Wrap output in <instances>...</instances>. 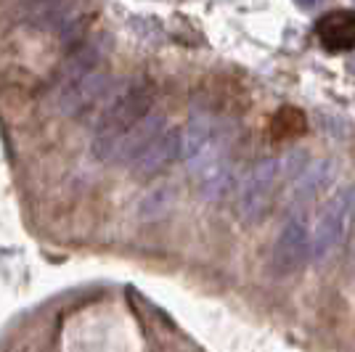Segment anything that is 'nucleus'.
I'll return each mask as SVG.
<instances>
[{
	"instance_id": "obj_5",
	"label": "nucleus",
	"mask_w": 355,
	"mask_h": 352,
	"mask_svg": "<svg viewBox=\"0 0 355 352\" xmlns=\"http://www.w3.org/2000/svg\"><path fill=\"white\" fill-rule=\"evenodd\" d=\"M109 88V74L101 69H93L90 74H85L83 80H77L72 85H67L64 90H59V114L64 117H77L85 109H90L93 103L98 101Z\"/></svg>"
},
{
	"instance_id": "obj_12",
	"label": "nucleus",
	"mask_w": 355,
	"mask_h": 352,
	"mask_svg": "<svg viewBox=\"0 0 355 352\" xmlns=\"http://www.w3.org/2000/svg\"><path fill=\"white\" fill-rule=\"evenodd\" d=\"M318 3H321V0H297V6L305 8V11H311L313 6H318Z\"/></svg>"
},
{
	"instance_id": "obj_9",
	"label": "nucleus",
	"mask_w": 355,
	"mask_h": 352,
	"mask_svg": "<svg viewBox=\"0 0 355 352\" xmlns=\"http://www.w3.org/2000/svg\"><path fill=\"white\" fill-rule=\"evenodd\" d=\"M212 138H215V119L205 109H196L186 122V127L180 130V157L186 161L196 159L212 143Z\"/></svg>"
},
{
	"instance_id": "obj_11",
	"label": "nucleus",
	"mask_w": 355,
	"mask_h": 352,
	"mask_svg": "<svg viewBox=\"0 0 355 352\" xmlns=\"http://www.w3.org/2000/svg\"><path fill=\"white\" fill-rule=\"evenodd\" d=\"M331 180V161H313L311 167H305L300 175H297L295 191H292V204H305L311 202L318 191H324L326 183Z\"/></svg>"
},
{
	"instance_id": "obj_13",
	"label": "nucleus",
	"mask_w": 355,
	"mask_h": 352,
	"mask_svg": "<svg viewBox=\"0 0 355 352\" xmlns=\"http://www.w3.org/2000/svg\"><path fill=\"white\" fill-rule=\"evenodd\" d=\"M350 69H353V72H355V56H353V59H350Z\"/></svg>"
},
{
	"instance_id": "obj_1",
	"label": "nucleus",
	"mask_w": 355,
	"mask_h": 352,
	"mask_svg": "<svg viewBox=\"0 0 355 352\" xmlns=\"http://www.w3.org/2000/svg\"><path fill=\"white\" fill-rule=\"evenodd\" d=\"M154 103V90L148 82H135L130 88L119 90L112 101L106 103L101 122L93 135V154L101 161H114L119 138L133 127L141 117H146Z\"/></svg>"
},
{
	"instance_id": "obj_3",
	"label": "nucleus",
	"mask_w": 355,
	"mask_h": 352,
	"mask_svg": "<svg viewBox=\"0 0 355 352\" xmlns=\"http://www.w3.org/2000/svg\"><path fill=\"white\" fill-rule=\"evenodd\" d=\"M282 175V161L263 159L250 170L239 191V218L244 222H254L266 215V209L273 202V188Z\"/></svg>"
},
{
	"instance_id": "obj_7",
	"label": "nucleus",
	"mask_w": 355,
	"mask_h": 352,
	"mask_svg": "<svg viewBox=\"0 0 355 352\" xmlns=\"http://www.w3.org/2000/svg\"><path fill=\"white\" fill-rule=\"evenodd\" d=\"M180 157V130L175 127H167V130L151 143V146L135 157L128 167L135 177H154L157 173H162L170 161H175Z\"/></svg>"
},
{
	"instance_id": "obj_6",
	"label": "nucleus",
	"mask_w": 355,
	"mask_h": 352,
	"mask_svg": "<svg viewBox=\"0 0 355 352\" xmlns=\"http://www.w3.org/2000/svg\"><path fill=\"white\" fill-rule=\"evenodd\" d=\"M167 130V119L159 112H148L146 117H141L130 130L119 138L114 161L117 164H130L135 157H141L162 132Z\"/></svg>"
},
{
	"instance_id": "obj_14",
	"label": "nucleus",
	"mask_w": 355,
	"mask_h": 352,
	"mask_svg": "<svg viewBox=\"0 0 355 352\" xmlns=\"http://www.w3.org/2000/svg\"><path fill=\"white\" fill-rule=\"evenodd\" d=\"M35 3H53V0H35Z\"/></svg>"
},
{
	"instance_id": "obj_8",
	"label": "nucleus",
	"mask_w": 355,
	"mask_h": 352,
	"mask_svg": "<svg viewBox=\"0 0 355 352\" xmlns=\"http://www.w3.org/2000/svg\"><path fill=\"white\" fill-rule=\"evenodd\" d=\"M315 35L326 51L342 53V51H355V11L340 8L329 11L315 21Z\"/></svg>"
},
{
	"instance_id": "obj_2",
	"label": "nucleus",
	"mask_w": 355,
	"mask_h": 352,
	"mask_svg": "<svg viewBox=\"0 0 355 352\" xmlns=\"http://www.w3.org/2000/svg\"><path fill=\"white\" fill-rule=\"evenodd\" d=\"M353 218H355V186H350V188H345V191L337 193V196L324 206V212L318 215L315 231H313V236H311L313 260H324L326 254L340 244Z\"/></svg>"
},
{
	"instance_id": "obj_4",
	"label": "nucleus",
	"mask_w": 355,
	"mask_h": 352,
	"mask_svg": "<svg viewBox=\"0 0 355 352\" xmlns=\"http://www.w3.org/2000/svg\"><path fill=\"white\" fill-rule=\"evenodd\" d=\"M311 260V234L302 218H289L282 234L276 238V247L270 254V267L276 276H289L297 267Z\"/></svg>"
},
{
	"instance_id": "obj_10",
	"label": "nucleus",
	"mask_w": 355,
	"mask_h": 352,
	"mask_svg": "<svg viewBox=\"0 0 355 352\" xmlns=\"http://www.w3.org/2000/svg\"><path fill=\"white\" fill-rule=\"evenodd\" d=\"M98 64H101V45L98 43H83L80 48H74L72 53H69V59L61 64L56 90H64L67 85L83 80L85 74L98 69Z\"/></svg>"
}]
</instances>
